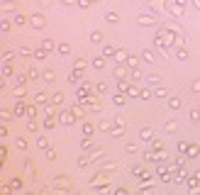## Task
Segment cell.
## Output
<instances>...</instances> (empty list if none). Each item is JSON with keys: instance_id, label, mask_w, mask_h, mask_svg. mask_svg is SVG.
Listing matches in <instances>:
<instances>
[{"instance_id": "obj_23", "label": "cell", "mask_w": 200, "mask_h": 195, "mask_svg": "<svg viewBox=\"0 0 200 195\" xmlns=\"http://www.w3.org/2000/svg\"><path fill=\"white\" fill-rule=\"evenodd\" d=\"M188 146H190L188 141H178V151H181V154H186V151H188Z\"/></svg>"}, {"instance_id": "obj_37", "label": "cell", "mask_w": 200, "mask_h": 195, "mask_svg": "<svg viewBox=\"0 0 200 195\" xmlns=\"http://www.w3.org/2000/svg\"><path fill=\"white\" fill-rule=\"evenodd\" d=\"M100 129H110V120H100Z\"/></svg>"}, {"instance_id": "obj_16", "label": "cell", "mask_w": 200, "mask_h": 195, "mask_svg": "<svg viewBox=\"0 0 200 195\" xmlns=\"http://www.w3.org/2000/svg\"><path fill=\"white\" fill-rule=\"evenodd\" d=\"M93 66H95V68H105V56H98V59H93Z\"/></svg>"}, {"instance_id": "obj_14", "label": "cell", "mask_w": 200, "mask_h": 195, "mask_svg": "<svg viewBox=\"0 0 200 195\" xmlns=\"http://www.w3.org/2000/svg\"><path fill=\"white\" fill-rule=\"evenodd\" d=\"M90 42H93V44H100V42H102V32H98V30H95V32L90 34Z\"/></svg>"}, {"instance_id": "obj_11", "label": "cell", "mask_w": 200, "mask_h": 195, "mask_svg": "<svg viewBox=\"0 0 200 195\" xmlns=\"http://www.w3.org/2000/svg\"><path fill=\"white\" fill-rule=\"evenodd\" d=\"M88 102H90V107H93V110H100V100H98V95H88Z\"/></svg>"}, {"instance_id": "obj_43", "label": "cell", "mask_w": 200, "mask_h": 195, "mask_svg": "<svg viewBox=\"0 0 200 195\" xmlns=\"http://www.w3.org/2000/svg\"><path fill=\"white\" fill-rule=\"evenodd\" d=\"M25 195H34V193H25Z\"/></svg>"}, {"instance_id": "obj_2", "label": "cell", "mask_w": 200, "mask_h": 195, "mask_svg": "<svg viewBox=\"0 0 200 195\" xmlns=\"http://www.w3.org/2000/svg\"><path fill=\"white\" fill-rule=\"evenodd\" d=\"M59 122H61V125H73V122H76V112H73V110H66V112H61Z\"/></svg>"}, {"instance_id": "obj_25", "label": "cell", "mask_w": 200, "mask_h": 195, "mask_svg": "<svg viewBox=\"0 0 200 195\" xmlns=\"http://www.w3.org/2000/svg\"><path fill=\"white\" fill-rule=\"evenodd\" d=\"M176 56H178L181 61H186V59H188V51H183V49H178V51H176Z\"/></svg>"}, {"instance_id": "obj_18", "label": "cell", "mask_w": 200, "mask_h": 195, "mask_svg": "<svg viewBox=\"0 0 200 195\" xmlns=\"http://www.w3.org/2000/svg\"><path fill=\"white\" fill-rule=\"evenodd\" d=\"M176 127H178L176 120H168V122H166V132H176Z\"/></svg>"}, {"instance_id": "obj_36", "label": "cell", "mask_w": 200, "mask_h": 195, "mask_svg": "<svg viewBox=\"0 0 200 195\" xmlns=\"http://www.w3.org/2000/svg\"><path fill=\"white\" fill-rule=\"evenodd\" d=\"M139 97H142V100H149L151 93H149V90H139Z\"/></svg>"}, {"instance_id": "obj_24", "label": "cell", "mask_w": 200, "mask_h": 195, "mask_svg": "<svg viewBox=\"0 0 200 195\" xmlns=\"http://www.w3.org/2000/svg\"><path fill=\"white\" fill-rule=\"evenodd\" d=\"M51 102H54V105H61V102H64V95H61V93H56V95L51 97Z\"/></svg>"}, {"instance_id": "obj_42", "label": "cell", "mask_w": 200, "mask_h": 195, "mask_svg": "<svg viewBox=\"0 0 200 195\" xmlns=\"http://www.w3.org/2000/svg\"><path fill=\"white\" fill-rule=\"evenodd\" d=\"M193 5H195V7L200 10V0H193Z\"/></svg>"}, {"instance_id": "obj_38", "label": "cell", "mask_w": 200, "mask_h": 195, "mask_svg": "<svg viewBox=\"0 0 200 195\" xmlns=\"http://www.w3.org/2000/svg\"><path fill=\"white\" fill-rule=\"evenodd\" d=\"M88 5H93L90 0H78V7H88Z\"/></svg>"}, {"instance_id": "obj_8", "label": "cell", "mask_w": 200, "mask_h": 195, "mask_svg": "<svg viewBox=\"0 0 200 195\" xmlns=\"http://www.w3.org/2000/svg\"><path fill=\"white\" fill-rule=\"evenodd\" d=\"M54 78H56L54 71H44V73H42V81H44V83H54Z\"/></svg>"}, {"instance_id": "obj_28", "label": "cell", "mask_w": 200, "mask_h": 195, "mask_svg": "<svg viewBox=\"0 0 200 195\" xmlns=\"http://www.w3.org/2000/svg\"><path fill=\"white\" fill-rule=\"evenodd\" d=\"M46 159L54 161V159H56V149H46Z\"/></svg>"}, {"instance_id": "obj_5", "label": "cell", "mask_w": 200, "mask_h": 195, "mask_svg": "<svg viewBox=\"0 0 200 195\" xmlns=\"http://www.w3.org/2000/svg\"><path fill=\"white\" fill-rule=\"evenodd\" d=\"M139 139L142 141H154V132L149 129V127H144V129L139 132Z\"/></svg>"}, {"instance_id": "obj_44", "label": "cell", "mask_w": 200, "mask_h": 195, "mask_svg": "<svg viewBox=\"0 0 200 195\" xmlns=\"http://www.w3.org/2000/svg\"><path fill=\"white\" fill-rule=\"evenodd\" d=\"M198 195H200V193H198Z\"/></svg>"}, {"instance_id": "obj_13", "label": "cell", "mask_w": 200, "mask_h": 195, "mask_svg": "<svg viewBox=\"0 0 200 195\" xmlns=\"http://www.w3.org/2000/svg\"><path fill=\"white\" fill-rule=\"evenodd\" d=\"M115 54H117V49H115V46H110V44L102 49V56H115Z\"/></svg>"}, {"instance_id": "obj_41", "label": "cell", "mask_w": 200, "mask_h": 195, "mask_svg": "<svg viewBox=\"0 0 200 195\" xmlns=\"http://www.w3.org/2000/svg\"><path fill=\"white\" fill-rule=\"evenodd\" d=\"M61 2H64V5H73L76 0H61Z\"/></svg>"}, {"instance_id": "obj_29", "label": "cell", "mask_w": 200, "mask_h": 195, "mask_svg": "<svg viewBox=\"0 0 200 195\" xmlns=\"http://www.w3.org/2000/svg\"><path fill=\"white\" fill-rule=\"evenodd\" d=\"M127 66L130 68H137V56H127Z\"/></svg>"}, {"instance_id": "obj_21", "label": "cell", "mask_w": 200, "mask_h": 195, "mask_svg": "<svg viewBox=\"0 0 200 195\" xmlns=\"http://www.w3.org/2000/svg\"><path fill=\"white\" fill-rule=\"evenodd\" d=\"M146 81H151V83H159V81H161V76H159V73H149V76H146Z\"/></svg>"}, {"instance_id": "obj_15", "label": "cell", "mask_w": 200, "mask_h": 195, "mask_svg": "<svg viewBox=\"0 0 200 195\" xmlns=\"http://www.w3.org/2000/svg\"><path fill=\"white\" fill-rule=\"evenodd\" d=\"M105 20H107V22H120V15H117V12H107Z\"/></svg>"}, {"instance_id": "obj_20", "label": "cell", "mask_w": 200, "mask_h": 195, "mask_svg": "<svg viewBox=\"0 0 200 195\" xmlns=\"http://www.w3.org/2000/svg\"><path fill=\"white\" fill-rule=\"evenodd\" d=\"M112 100H115V105H125V93H117Z\"/></svg>"}, {"instance_id": "obj_26", "label": "cell", "mask_w": 200, "mask_h": 195, "mask_svg": "<svg viewBox=\"0 0 200 195\" xmlns=\"http://www.w3.org/2000/svg\"><path fill=\"white\" fill-rule=\"evenodd\" d=\"M115 73H117V78H120V81H122V78H125V76H127V71H125V68H122V66H117V71H115Z\"/></svg>"}, {"instance_id": "obj_22", "label": "cell", "mask_w": 200, "mask_h": 195, "mask_svg": "<svg viewBox=\"0 0 200 195\" xmlns=\"http://www.w3.org/2000/svg\"><path fill=\"white\" fill-rule=\"evenodd\" d=\"M37 144H39L42 149H49V141H46V137H39V139H37Z\"/></svg>"}, {"instance_id": "obj_32", "label": "cell", "mask_w": 200, "mask_h": 195, "mask_svg": "<svg viewBox=\"0 0 200 195\" xmlns=\"http://www.w3.org/2000/svg\"><path fill=\"white\" fill-rule=\"evenodd\" d=\"M34 115H37V107H34V105H30V107H27V117H30V120H32Z\"/></svg>"}, {"instance_id": "obj_7", "label": "cell", "mask_w": 200, "mask_h": 195, "mask_svg": "<svg viewBox=\"0 0 200 195\" xmlns=\"http://www.w3.org/2000/svg\"><path fill=\"white\" fill-rule=\"evenodd\" d=\"M159 178L164 181V183H171L173 178H171V173H168V168H159Z\"/></svg>"}, {"instance_id": "obj_6", "label": "cell", "mask_w": 200, "mask_h": 195, "mask_svg": "<svg viewBox=\"0 0 200 195\" xmlns=\"http://www.w3.org/2000/svg\"><path fill=\"white\" fill-rule=\"evenodd\" d=\"M81 129H83V134H86V137H90V134H93V125H90L88 120H83V122H81Z\"/></svg>"}, {"instance_id": "obj_10", "label": "cell", "mask_w": 200, "mask_h": 195, "mask_svg": "<svg viewBox=\"0 0 200 195\" xmlns=\"http://www.w3.org/2000/svg\"><path fill=\"white\" fill-rule=\"evenodd\" d=\"M183 102H181V97H168V107H173V110H178Z\"/></svg>"}, {"instance_id": "obj_30", "label": "cell", "mask_w": 200, "mask_h": 195, "mask_svg": "<svg viewBox=\"0 0 200 195\" xmlns=\"http://www.w3.org/2000/svg\"><path fill=\"white\" fill-rule=\"evenodd\" d=\"M188 154H190V156H198V154H200V149H198V146H193V144H190V146H188Z\"/></svg>"}, {"instance_id": "obj_33", "label": "cell", "mask_w": 200, "mask_h": 195, "mask_svg": "<svg viewBox=\"0 0 200 195\" xmlns=\"http://www.w3.org/2000/svg\"><path fill=\"white\" fill-rule=\"evenodd\" d=\"M190 88H193V90H195V93H200V78H195V81H193V83H190Z\"/></svg>"}, {"instance_id": "obj_19", "label": "cell", "mask_w": 200, "mask_h": 195, "mask_svg": "<svg viewBox=\"0 0 200 195\" xmlns=\"http://www.w3.org/2000/svg\"><path fill=\"white\" fill-rule=\"evenodd\" d=\"M68 51H71V46H68L66 42H61L59 44V54H68Z\"/></svg>"}, {"instance_id": "obj_27", "label": "cell", "mask_w": 200, "mask_h": 195, "mask_svg": "<svg viewBox=\"0 0 200 195\" xmlns=\"http://www.w3.org/2000/svg\"><path fill=\"white\" fill-rule=\"evenodd\" d=\"M71 83H81V73H78V71L71 73Z\"/></svg>"}, {"instance_id": "obj_35", "label": "cell", "mask_w": 200, "mask_h": 195, "mask_svg": "<svg viewBox=\"0 0 200 195\" xmlns=\"http://www.w3.org/2000/svg\"><path fill=\"white\" fill-rule=\"evenodd\" d=\"M81 149L88 151V149H90V139H83V141H81Z\"/></svg>"}, {"instance_id": "obj_12", "label": "cell", "mask_w": 200, "mask_h": 195, "mask_svg": "<svg viewBox=\"0 0 200 195\" xmlns=\"http://www.w3.org/2000/svg\"><path fill=\"white\" fill-rule=\"evenodd\" d=\"M51 49H54V42L51 39H44L42 42V51H51Z\"/></svg>"}, {"instance_id": "obj_4", "label": "cell", "mask_w": 200, "mask_h": 195, "mask_svg": "<svg viewBox=\"0 0 200 195\" xmlns=\"http://www.w3.org/2000/svg\"><path fill=\"white\" fill-rule=\"evenodd\" d=\"M139 59H142L144 64H154V61H156V59H154V51H151V49H144V51L139 54Z\"/></svg>"}, {"instance_id": "obj_9", "label": "cell", "mask_w": 200, "mask_h": 195, "mask_svg": "<svg viewBox=\"0 0 200 195\" xmlns=\"http://www.w3.org/2000/svg\"><path fill=\"white\" fill-rule=\"evenodd\" d=\"M127 56H130V54H125L122 49H117V54H115V61H117V64H125V61H127Z\"/></svg>"}, {"instance_id": "obj_31", "label": "cell", "mask_w": 200, "mask_h": 195, "mask_svg": "<svg viewBox=\"0 0 200 195\" xmlns=\"http://www.w3.org/2000/svg\"><path fill=\"white\" fill-rule=\"evenodd\" d=\"M190 120L198 122V120H200V110H190Z\"/></svg>"}, {"instance_id": "obj_39", "label": "cell", "mask_w": 200, "mask_h": 195, "mask_svg": "<svg viewBox=\"0 0 200 195\" xmlns=\"http://www.w3.org/2000/svg\"><path fill=\"white\" fill-rule=\"evenodd\" d=\"M186 5H188V0H176V7H181V10H183Z\"/></svg>"}, {"instance_id": "obj_40", "label": "cell", "mask_w": 200, "mask_h": 195, "mask_svg": "<svg viewBox=\"0 0 200 195\" xmlns=\"http://www.w3.org/2000/svg\"><path fill=\"white\" fill-rule=\"evenodd\" d=\"M115 195H130V193H127L125 188H117V190H115Z\"/></svg>"}, {"instance_id": "obj_34", "label": "cell", "mask_w": 200, "mask_h": 195, "mask_svg": "<svg viewBox=\"0 0 200 195\" xmlns=\"http://www.w3.org/2000/svg\"><path fill=\"white\" fill-rule=\"evenodd\" d=\"M17 146H20V149H27V139L20 137V139H17Z\"/></svg>"}, {"instance_id": "obj_1", "label": "cell", "mask_w": 200, "mask_h": 195, "mask_svg": "<svg viewBox=\"0 0 200 195\" xmlns=\"http://www.w3.org/2000/svg\"><path fill=\"white\" fill-rule=\"evenodd\" d=\"M137 22H139L142 27H154V25H156V17H154L151 12H142V15L137 17Z\"/></svg>"}, {"instance_id": "obj_3", "label": "cell", "mask_w": 200, "mask_h": 195, "mask_svg": "<svg viewBox=\"0 0 200 195\" xmlns=\"http://www.w3.org/2000/svg\"><path fill=\"white\" fill-rule=\"evenodd\" d=\"M30 25H32L34 30H42V27H44V17H42L39 12H34L32 17H30Z\"/></svg>"}, {"instance_id": "obj_17", "label": "cell", "mask_w": 200, "mask_h": 195, "mask_svg": "<svg viewBox=\"0 0 200 195\" xmlns=\"http://www.w3.org/2000/svg\"><path fill=\"white\" fill-rule=\"evenodd\" d=\"M34 100H37L39 105H44V102H46L49 97H46V93H37V95H34Z\"/></svg>"}]
</instances>
